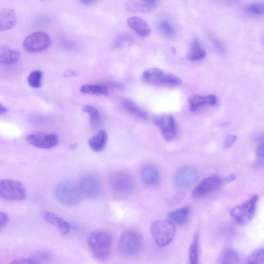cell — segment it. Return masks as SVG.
<instances>
[{"label":"cell","mask_w":264,"mask_h":264,"mask_svg":"<svg viewBox=\"0 0 264 264\" xmlns=\"http://www.w3.org/2000/svg\"><path fill=\"white\" fill-rule=\"evenodd\" d=\"M257 156L260 158H262L264 156V145L263 144L260 145L257 150Z\"/></svg>","instance_id":"cell-41"},{"label":"cell","mask_w":264,"mask_h":264,"mask_svg":"<svg viewBox=\"0 0 264 264\" xmlns=\"http://www.w3.org/2000/svg\"><path fill=\"white\" fill-rule=\"evenodd\" d=\"M264 6L263 3H254L247 6L246 10L250 15L263 16L264 15Z\"/></svg>","instance_id":"cell-33"},{"label":"cell","mask_w":264,"mask_h":264,"mask_svg":"<svg viewBox=\"0 0 264 264\" xmlns=\"http://www.w3.org/2000/svg\"><path fill=\"white\" fill-rule=\"evenodd\" d=\"M222 183L221 178L218 176L206 177L202 180L192 192L195 198H201L218 189Z\"/></svg>","instance_id":"cell-14"},{"label":"cell","mask_w":264,"mask_h":264,"mask_svg":"<svg viewBox=\"0 0 264 264\" xmlns=\"http://www.w3.org/2000/svg\"><path fill=\"white\" fill-rule=\"evenodd\" d=\"M11 264H38V262L32 258H20L13 260Z\"/></svg>","instance_id":"cell-37"},{"label":"cell","mask_w":264,"mask_h":264,"mask_svg":"<svg viewBox=\"0 0 264 264\" xmlns=\"http://www.w3.org/2000/svg\"><path fill=\"white\" fill-rule=\"evenodd\" d=\"M240 262L241 259L238 253L231 248L224 250L219 259L220 264H239Z\"/></svg>","instance_id":"cell-26"},{"label":"cell","mask_w":264,"mask_h":264,"mask_svg":"<svg viewBox=\"0 0 264 264\" xmlns=\"http://www.w3.org/2000/svg\"><path fill=\"white\" fill-rule=\"evenodd\" d=\"M128 25L139 36L142 37H147L151 33V27L144 19L137 17L128 19Z\"/></svg>","instance_id":"cell-19"},{"label":"cell","mask_w":264,"mask_h":264,"mask_svg":"<svg viewBox=\"0 0 264 264\" xmlns=\"http://www.w3.org/2000/svg\"><path fill=\"white\" fill-rule=\"evenodd\" d=\"M160 31L165 36L168 37L173 36L175 33L173 25L168 20H162L158 23Z\"/></svg>","instance_id":"cell-31"},{"label":"cell","mask_w":264,"mask_h":264,"mask_svg":"<svg viewBox=\"0 0 264 264\" xmlns=\"http://www.w3.org/2000/svg\"><path fill=\"white\" fill-rule=\"evenodd\" d=\"M109 181L111 188L120 195H128L134 191L135 187L133 176L125 172L119 171L111 174Z\"/></svg>","instance_id":"cell-8"},{"label":"cell","mask_w":264,"mask_h":264,"mask_svg":"<svg viewBox=\"0 0 264 264\" xmlns=\"http://www.w3.org/2000/svg\"><path fill=\"white\" fill-rule=\"evenodd\" d=\"M259 196L255 195L243 204L236 206L230 211V215L240 225H246L253 219L257 210Z\"/></svg>","instance_id":"cell-7"},{"label":"cell","mask_w":264,"mask_h":264,"mask_svg":"<svg viewBox=\"0 0 264 264\" xmlns=\"http://www.w3.org/2000/svg\"><path fill=\"white\" fill-rule=\"evenodd\" d=\"M141 177L143 182L149 186L158 185L160 180L159 170L154 165H147L144 167L141 172Z\"/></svg>","instance_id":"cell-17"},{"label":"cell","mask_w":264,"mask_h":264,"mask_svg":"<svg viewBox=\"0 0 264 264\" xmlns=\"http://www.w3.org/2000/svg\"><path fill=\"white\" fill-rule=\"evenodd\" d=\"M7 108L1 103H0V114H3L7 112Z\"/></svg>","instance_id":"cell-44"},{"label":"cell","mask_w":264,"mask_h":264,"mask_svg":"<svg viewBox=\"0 0 264 264\" xmlns=\"http://www.w3.org/2000/svg\"><path fill=\"white\" fill-rule=\"evenodd\" d=\"M206 53L199 40L194 39L190 45L187 58L192 62H198L205 58Z\"/></svg>","instance_id":"cell-20"},{"label":"cell","mask_w":264,"mask_h":264,"mask_svg":"<svg viewBox=\"0 0 264 264\" xmlns=\"http://www.w3.org/2000/svg\"><path fill=\"white\" fill-rule=\"evenodd\" d=\"M238 137L234 135H228L225 139L224 147L226 149L231 148L237 141Z\"/></svg>","instance_id":"cell-36"},{"label":"cell","mask_w":264,"mask_h":264,"mask_svg":"<svg viewBox=\"0 0 264 264\" xmlns=\"http://www.w3.org/2000/svg\"><path fill=\"white\" fill-rule=\"evenodd\" d=\"M81 92L95 95H106L109 93L107 88L94 85H87L80 88Z\"/></svg>","instance_id":"cell-27"},{"label":"cell","mask_w":264,"mask_h":264,"mask_svg":"<svg viewBox=\"0 0 264 264\" xmlns=\"http://www.w3.org/2000/svg\"><path fill=\"white\" fill-rule=\"evenodd\" d=\"M146 2H155L156 0H144Z\"/></svg>","instance_id":"cell-45"},{"label":"cell","mask_w":264,"mask_h":264,"mask_svg":"<svg viewBox=\"0 0 264 264\" xmlns=\"http://www.w3.org/2000/svg\"><path fill=\"white\" fill-rule=\"evenodd\" d=\"M143 245L142 234L136 229L125 230L119 241V249L121 254L126 257H134L141 251Z\"/></svg>","instance_id":"cell-4"},{"label":"cell","mask_w":264,"mask_h":264,"mask_svg":"<svg viewBox=\"0 0 264 264\" xmlns=\"http://www.w3.org/2000/svg\"><path fill=\"white\" fill-rule=\"evenodd\" d=\"M199 176L198 171L190 166L179 170L174 177L176 186L179 188H188L197 182Z\"/></svg>","instance_id":"cell-12"},{"label":"cell","mask_w":264,"mask_h":264,"mask_svg":"<svg viewBox=\"0 0 264 264\" xmlns=\"http://www.w3.org/2000/svg\"><path fill=\"white\" fill-rule=\"evenodd\" d=\"M122 104L129 113L137 118L144 120L148 118V115L146 111L134 102L125 99L123 100Z\"/></svg>","instance_id":"cell-24"},{"label":"cell","mask_w":264,"mask_h":264,"mask_svg":"<svg viewBox=\"0 0 264 264\" xmlns=\"http://www.w3.org/2000/svg\"><path fill=\"white\" fill-rule=\"evenodd\" d=\"M199 235L198 233L194 235L189 248V260L192 264L198 263V246Z\"/></svg>","instance_id":"cell-29"},{"label":"cell","mask_w":264,"mask_h":264,"mask_svg":"<svg viewBox=\"0 0 264 264\" xmlns=\"http://www.w3.org/2000/svg\"><path fill=\"white\" fill-rule=\"evenodd\" d=\"M81 3L86 5H89L94 3L96 0H79Z\"/></svg>","instance_id":"cell-42"},{"label":"cell","mask_w":264,"mask_h":264,"mask_svg":"<svg viewBox=\"0 0 264 264\" xmlns=\"http://www.w3.org/2000/svg\"><path fill=\"white\" fill-rule=\"evenodd\" d=\"M154 122L161 132L164 140L172 142L176 137L177 130L176 123L171 115H163L156 117Z\"/></svg>","instance_id":"cell-10"},{"label":"cell","mask_w":264,"mask_h":264,"mask_svg":"<svg viewBox=\"0 0 264 264\" xmlns=\"http://www.w3.org/2000/svg\"><path fill=\"white\" fill-rule=\"evenodd\" d=\"M40 1H44V0H40Z\"/></svg>","instance_id":"cell-46"},{"label":"cell","mask_w":264,"mask_h":264,"mask_svg":"<svg viewBox=\"0 0 264 264\" xmlns=\"http://www.w3.org/2000/svg\"><path fill=\"white\" fill-rule=\"evenodd\" d=\"M54 194L61 204L67 206L78 205L83 197L79 184L68 180L59 183L55 187Z\"/></svg>","instance_id":"cell-3"},{"label":"cell","mask_w":264,"mask_h":264,"mask_svg":"<svg viewBox=\"0 0 264 264\" xmlns=\"http://www.w3.org/2000/svg\"><path fill=\"white\" fill-rule=\"evenodd\" d=\"M158 8L155 2L139 3L133 1H129L126 4V9L132 12L147 13L154 11Z\"/></svg>","instance_id":"cell-21"},{"label":"cell","mask_w":264,"mask_h":264,"mask_svg":"<svg viewBox=\"0 0 264 264\" xmlns=\"http://www.w3.org/2000/svg\"><path fill=\"white\" fill-rule=\"evenodd\" d=\"M51 40L49 35L44 32H37L27 36L23 43L24 50L33 53L44 51L51 46Z\"/></svg>","instance_id":"cell-9"},{"label":"cell","mask_w":264,"mask_h":264,"mask_svg":"<svg viewBox=\"0 0 264 264\" xmlns=\"http://www.w3.org/2000/svg\"><path fill=\"white\" fill-rule=\"evenodd\" d=\"M189 214L190 208L188 207H184L170 213L169 218L174 224L183 226L187 223Z\"/></svg>","instance_id":"cell-25"},{"label":"cell","mask_w":264,"mask_h":264,"mask_svg":"<svg viewBox=\"0 0 264 264\" xmlns=\"http://www.w3.org/2000/svg\"><path fill=\"white\" fill-rule=\"evenodd\" d=\"M107 139V133L101 130L89 139L88 144L91 149L94 152H101L105 148Z\"/></svg>","instance_id":"cell-22"},{"label":"cell","mask_w":264,"mask_h":264,"mask_svg":"<svg viewBox=\"0 0 264 264\" xmlns=\"http://www.w3.org/2000/svg\"><path fill=\"white\" fill-rule=\"evenodd\" d=\"M188 102L190 110L193 112L205 105H216L218 99L214 94H209L207 96L193 94L189 97Z\"/></svg>","instance_id":"cell-16"},{"label":"cell","mask_w":264,"mask_h":264,"mask_svg":"<svg viewBox=\"0 0 264 264\" xmlns=\"http://www.w3.org/2000/svg\"><path fill=\"white\" fill-rule=\"evenodd\" d=\"M213 42L216 47V49L221 53H223L225 52V47L221 41L218 39H214L213 40Z\"/></svg>","instance_id":"cell-39"},{"label":"cell","mask_w":264,"mask_h":264,"mask_svg":"<svg viewBox=\"0 0 264 264\" xmlns=\"http://www.w3.org/2000/svg\"><path fill=\"white\" fill-rule=\"evenodd\" d=\"M26 140L35 147L49 149L57 146L59 142V137L54 134L36 133L27 136Z\"/></svg>","instance_id":"cell-13"},{"label":"cell","mask_w":264,"mask_h":264,"mask_svg":"<svg viewBox=\"0 0 264 264\" xmlns=\"http://www.w3.org/2000/svg\"><path fill=\"white\" fill-rule=\"evenodd\" d=\"M88 244L93 257L100 261H105L112 251V236L104 230H96L90 233Z\"/></svg>","instance_id":"cell-1"},{"label":"cell","mask_w":264,"mask_h":264,"mask_svg":"<svg viewBox=\"0 0 264 264\" xmlns=\"http://www.w3.org/2000/svg\"><path fill=\"white\" fill-rule=\"evenodd\" d=\"M41 216L49 223L56 227L63 236L67 235L71 229V225L64 219L49 211H43Z\"/></svg>","instance_id":"cell-15"},{"label":"cell","mask_w":264,"mask_h":264,"mask_svg":"<svg viewBox=\"0 0 264 264\" xmlns=\"http://www.w3.org/2000/svg\"><path fill=\"white\" fill-rule=\"evenodd\" d=\"M26 196V188L21 182L14 179H0V198L8 201H18L25 199Z\"/></svg>","instance_id":"cell-6"},{"label":"cell","mask_w":264,"mask_h":264,"mask_svg":"<svg viewBox=\"0 0 264 264\" xmlns=\"http://www.w3.org/2000/svg\"><path fill=\"white\" fill-rule=\"evenodd\" d=\"M151 232L157 244L165 247L174 239L176 229L175 224L170 220H159L152 222Z\"/></svg>","instance_id":"cell-5"},{"label":"cell","mask_w":264,"mask_h":264,"mask_svg":"<svg viewBox=\"0 0 264 264\" xmlns=\"http://www.w3.org/2000/svg\"><path fill=\"white\" fill-rule=\"evenodd\" d=\"M142 79L146 84L168 88L178 87L182 83L178 77L158 68L147 69L143 74Z\"/></svg>","instance_id":"cell-2"},{"label":"cell","mask_w":264,"mask_h":264,"mask_svg":"<svg viewBox=\"0 0 264 264\" xmlns=\"http://www.w3.org/2000/svg\"><path fill=\"white\" fill-rule=\"evenodd\" d=\"M184 196V193L183 192L177 193L173 198L168 201V205L173 206L180 203V202L182 201Z\"/></svg>","instance_id":"cell-35"},{"label":"cell","mask_w":264,"mask_h":264,"mask_svg":"<svg viewBox=\"0 0 264 264\" xmlns=\"http://www.w3.org/2000/svg\"><path fill=\"white\" fill-rule=\"evenodd\" d=\"M236 178V176L234 174H230L225 179L226 182H230L233 181Z\"/></svg>","instance_id":"cell-43"},{"label":"cell","mask_w":264,"mask_h":264,"mask_svg":"<svg viewBox=\"0 0 264 264\" xmlns=\"http://www.w3.org/2000/svg\"><path fill=\"white\" fill-rule=\"evenodd\" d=\"M9 217L7 214L0 212V231L3 229L8 224Z\"/></svg>","instance_id":"cell-38"},{"label":"cell","mask_w":264,"mask_h":264,"mask_svg":"<svg viewBox=\"0 0 264 264\" xmlns=\"http://www.w3.org/2000/svg\"><path fill=\"white\" fill-rule=\"evenodd\" d=\"M83 197L89 199L99 197L101 188L98 179L91 175H86L80 179L78 183Z\"/></svg>","instance_id":"cell-11"},{"label":"cell","mask_w":264,"mask_h":264,"mask_svg":"<svg viewBox=\"0 0 264 264\" xmlns=\"http://www.w3.org/2000/svg\"><path fill=\"white\" fill-rule=\"evenodd\" d=\"M42 78L43 73L41 71L32 72L28 77L29 85L34 88H40L42 86Z\"/></svg>","instance_id":"cell-30"},{"label":"cell","mask_w":264,"mask_h":264,"mask_svg":"<svg viewBox=\"0 0 264 264\" xmlns=\"http://www.w3.org/2000/svg\"><path fill=\"white\" fill-rule=\"evenodd\" d=\"M17 21V14L14 10L10 8L0 10V32L13 28Z\"/></svg>","instance_id":"cell-18"},{"label":"cell","mask_w":264,"mask_h":264,"mask_svg":"<svg viewBox=\"0 0 264 264\" xmlns=\"http://www.w3.org/2000/svg\"><path fill=\"white\" fill-rule=\"evenodd\" d=\"M20 55L19 51L13 50L8 46L0 47V64L15 63L18 61Z\"/></svg>","instance_id":"cell-23"},{"label":"cell","mask_w":264,"mask_h":264,"mask_svg":"<svg viewBox=\"0 0 264 264\" xmlns=\"http://www.w3.org/2000/svg\"><path fill=\"white\" fill-rule=\"evenodd\" d=\"M249 264H264V252L263 248H259L255 250L250 255L247 260Z\"/></svg>","instance_id":"cell-32"},{"label":"cell","mask_w":264,"mask_h":264,"mask_svg":"<svg viewBox=\"0 0 264 264\" xmlns=\"http://www.w3.org/2000/svg\"><path fill=\"white\" fill-rule=\"evenodd\" d=\"M31 258L39 264L51 260L52 255L49 252L41 250L34 252Z\"/></svg>","instance_id":"cell-34"},{"label":"cell","mask_w":264,"mask_h":264,"mask_svg":"<svg viewBox=\"0 0 264 264\" xmlns=\"http://www.w3.org/2000/svg\"><path fill=\"white\" fill-rule=\"evenodd\" d=\"M82 110L88 113L90 119V122L93 127H98L101 122V116L98 109L90 105L83 106Z\"/></svg>","instance_id":"cell-28"},{"label":"cell","mask_w":264,"mask_h":264,"mask_svg":"<svg viewBox=\"0 0 264 264\" xmlns=\"http://www.w3.org/2000/svg\"><path fill=\"white\" fill-rule=\"evenodd\" d=\"M131 38L130 37L127 36H121L117 38V40L115 41V46L117 47L121 45V44L124 43L125 42H127V41H130Z\"/></svg>","instance_id":"cell-40"}]
</instances>
